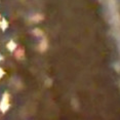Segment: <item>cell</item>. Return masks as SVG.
Wrapping results in <instances>:
<instances>
[{
	"label": "cell",
	"mask_w": 120,
	"mask_h": 120,
	"mask_svg": "<svg viewBox=\"0 0 120 120\" xmlns=\"http://www.w3.org/2000/svg\"><path fill=\"white\" fill-rule=\"evenodd\" d=\"M2 75H3V71H2L1 69H0V77H1Z\"/></svg>",
	"instance_id": "cell-1"
}]
</instances>
